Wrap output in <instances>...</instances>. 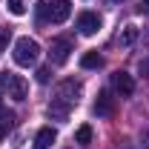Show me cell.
Wrapping results in <instances>:
<instances>
[{"mask_svg":"<svg viewBox=\"0 0 149 149\" xmlns=\"http://www.w3.org/2000/svg\"><path fill=\"white\" fill-rule=\"evenodd\" d=\"M49 77H52V74H49L46 66H40V69H37V83H49Z\"/></svg>","mask_w":149,"mask_h":149,"instance_id":"16","label":"cell"},{"mask_svg":"<svg viewBox=\"0 0 149 149\" xmlns=\"http://www.w3.org/2000/svg\"><path fill=\"white\" fill-rule=\"evenodd\" d=\"M95 115L97 118H112L115 115V97H112L106 89L97 92V100H95Z\"/></svg>","mask_w":149,"mask_h":149,"instance_id":"8","label":"cell"},{"mask_svg":"<svg viewBox=\"0 0 149 149\" xmlns=\"http://www.w3.org/2000/svg\"><path fill=\"white\" fill-rule=\"evenodd\" d=\"M135 40H138V29H135V26H126V29L120 32V46H132Z\"/></svg>","mask_w":149,"mask_h":149,"instance_id":"12","label":"cell"},{"mask_svg":"<svg viewBox=\"0 0 149 149\" xmlns=\"http://www.w3.org/2000/svg\"><path fill=\"white\" fill-rule=\"evenodd\" d=\"M80 92H83V86H80L77 80H63V83H57L55 97H52V103H49V109H46L49 118H52V120H69V112L77 106Z\"/></svg>","mask_w":149,"mask_h":149,"instance_id":"1","label":"cell"},{"mask_svg":"<svg viewBox=\"0 0 149 149\" xmlns=\"http://www.w3.org/2000/svg\"><path fill=\"white\" fill-rule=\"evenodd\" d=\"M0 109H3V100H0Z\"/></svg>","mask_w":149,"mask_h":149,"instance_id":"20","label":"cell"},{"mask_svg":"<svg viewBox=\"0 0 149 149\" xmlns=\"http://www.w3.org/2000/svg\"><path fill=\"white\" fill-rule=\"evenodd\" d=\"M37 55H40L37 40H32V37H17V43H15V63L17 66H35Z\"/></svg>","mask_w":149,"mask_h":149,"instance_id":"3","label":"cell"},{"mask_svg":"<svg viewBox=\"0 0 149 149\" xmlns=\"http://www.w3.org/2000/svg\"><path fill=\"white\" fill-rule=\"evenodd\" d=\"M0 92H6V97H15V100H26V80L15 72H0Z\"/></svg>","mask_w":149,"mask_h":149,"instance_id":"4","label":"cell"},{"mask_svg":"<svg viewBox=\"0 0 149 149\" xmlns=\"http://www.w3.org/2000/svg\"><path fill=\"white\" fill-rule=\"evenodd\" d=\"M9 40H12V29H9V26H3V29H0V55L6 52V46H9Z\"/></svg>","mask_w":149,"mask_h":149,"instance_id":"14","label":"cell"},{"mask_svg":"<svg viewBox=\"0 0 149 149\" xmlns=\"http://www.w3.org/2000/svg\"><path fill=\"white\" fill-rule=\"evenodd\" d=\"M69 55H72V40H69V37H55L52 46H49V63L63 66V63L69 60Z\"/></svg>","mask_w":149,"mask_h":149,"instance_id":"5","label":"cell"},{"mask_svg":"<svg viewBox=\"0 0 149 149\" xmlns=\"http://www.w3.org/2000/svg\"><path fill=\"white\" fill-rule=\"evenodd\" d=\"M112 86H115V92L120 95V97H129L135 92V80H132L129 72H115L112 74Z\"/></svg>","mask_w":149,"mask_h":149,"instance_id":"7","label":"cell"},{"mask_svg":"<svg viewBox=\"0 0 149 149\" xmlns=\"http://www.w3.org/2000/svg\"><path fill=\"white\" fill-rule=\"evenodd\" d=\"M143 9H149V0H143Z\"/></svg>","mask_w":149,"mask_h":149,"instance_id":"19","label":"cell"},{"mask_svg":"<svg viewBox=\"0 0 149 149\" xmlns=\"http://www.w3.org/2000/svg\"><path fill=\"white\" fill-rule=\"evenodd\" d=\"M77 32L86 37H92L100 32V17L95 15V12H83V15H77Z\"/></svg>","mask_w":149,"mask_h":149,"instance_id":"6","label":"cell"},{"mask_svg":"<svg viewBox=\"0 0 149 149\" xmlns=\"http://www.w3.org/2000/svg\"><path fill=\"white\" fill-rule=\"evenodd\" d=\"M141 74H143V77H149V57H143V60H141Z\"/></svg>","mask_w":149,"mask_h":149,"instance_id":"17","label":"cell"},{"mask_svg":"<svg viewBox=\"0 0 149 149\" xmlns=\"http://www.w3.org/2000/svg\"><path fill=\"white\" fill-rule=\"evenodd\" d=\"M37 15L43 23H63L72 15V6H69V0H46L37 6Z\"/></svg>","mask_w":149,"mask_h":149,"instance_id":"2","label":"cell"},{"mask_svg":"<svg viewBox=\"0 0 149 149\" xmlns=\"http://www.w3.org/2000/svg\"><path fill=\"white\" fill-rule=\"evenodd\" d=\"M55 141H57V132L52 129V126H43V129L35 135V149H49Z\"/></svg>","mask_w":149,"mask_h":149,"instance_id":"9","label":"cell"},{"mask_svg":"<svg viewBox=\"0 0 149 149\" xmlns=\"http://www.w3.org/2000/svg\"><path fill=\"white\" fill-rule=\"evenodd\" d=\"M74 141L83 143V146H89V143H92V126H80L77 135H74Z\"/></svg>","mask_w":149,"mask_h":149,"instance_id":"13","label":"cell"},{"mask_svg":"<svg viewBox=\"0 0 149 149\" xmlns=\"http://www.w3.org/2000/svg\"><path fill=\"white\" fill-rule=\"evenodd\" d=\"M143 149H149V132H143Z\"/></svg>","mask_w":149,"mask_h":149,"instance_id":"18","label":"cell"},{"mask_svg":"<svg viewBox=\"0 0 149 149\" xmlns=\"http://www.w3.org/2000/svg\"><path fill=\"white\" fill-rule=\"evenodd\" d=\"M80 66L83 69H100L103 66V57L97 55V52H86V55L80 57Z\"/></svg>","mask_w":149,"mask_h":149,"instance_id":"11","label":"cell"},{"mask_svg":"<svg viewBox=\"0 0 149 149\" xmlns=\"http://www.w3.org/2000/svg\"><path fill=\"white\" fill-rule=\"evenodd\" d=\"M9 12L12 15H26V0H9Z\"/></svg>","mask_w":149,"mask_h":149,"instance_id":"15","label":"cell"},{"mask_svg":"<svg viewBox=\"0 0 149 149\" xmlns=\"http://www.w3.org/2000/svg\"><path fill=\"white\" fill-rule=\"evenodd\" d=\"M15 123H17V115L9 109H0V141L9 135V132L15 129Z\"/></svg>","mask_w":149,"mask_h":149,"instance_id":"10","label":"cell"}]
</instances>
